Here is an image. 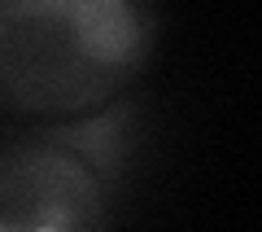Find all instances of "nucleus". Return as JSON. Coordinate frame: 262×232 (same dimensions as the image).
I'll return each mask as SVG.
<instances>
[{
  "label": "nucleus",
  "instance_id": "obj_2",
  "mask_svg": "<svg viewBox=\"0 0 262 232\" xmlns=\"http://www.w3.org/2000/svg\"><path fill=\"white\" fill-rule=\"evenodd\" d=\"M136 101L88 119L35 123L0 140V232H114Z\"/></svg>",
  "mask_w": 262,
  "mask_h": 232
},
{
  "label": "nucleus",
  "instance_id": "obj_1",
  "mask_svg": "<svg viewBox=\"0 0 262 232\" xmlns=\"http://www.w3.org/2000/svg\"><path fill=\"white\" fill-rule=\"evenodd\" d=\"M158 31V9L136 0H0V110L88 119L131 92Z\"/></svg>",
  "mask_w": 262,
  "mask_h": 232
}]
</instances>
